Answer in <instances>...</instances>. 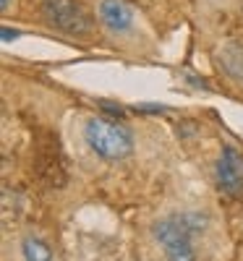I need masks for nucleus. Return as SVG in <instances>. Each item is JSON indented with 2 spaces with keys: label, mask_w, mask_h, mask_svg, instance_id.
<instances>
[{
  "label": "nucleus",
  "mask_w": 243,
  "mask_h": 261,
  "mask_svg": "<svg viewBox=\"0 0 243 261\" xmlns=\"http://www.w3.org/2000/svg\"><path fill=\"white\" fill-rule=\"evenodd\" d=\"M204 220L199 214H167L152 225V235L167 256V261H196L191 235L199 232Z\"/></svg>",
  "instance_id": "1"
},
{
  "label": "nucleus",
  "mask_w": 243,
  "mask_h": 261,
  "mask_svg": "<svg viewBox=\"0 0 243 261\" xmlns=\"http://www.w3.org/2000/svg\"><path fill=\"white\" fill-rule=\"evenodd\" d=\"M84 139L92 146L94 154H100L102 160H110V162L126 160L134 151L131 130L110 118H89L84 125Z\"/></svg>",
  "instance_id": "2"
},
{
  "label": "nucleus",
  "mask_w": 243,
  "mask_h": 261,
  "mask_svg": "<svg viewBox=\"0 0 243 261\" xmlns=\"http://www.w3.org/2000/svg\"><path fill=\"white\" fill-rule=\"evenodd\" d=\"M42 13L50 24L65 34H86L89 18L74 0H42Z\"/></svg>",
  "instance_id": "3"
},
{
  "label": "nucleus",
  "mask_w": 243,
  "mask_h": 261,
  "mask_svg": "<svg viewBox=\"0 0 243 261\" xmlns=\"http://www.w3.org/2000/svg\"><path fill=\"white\" fill-rule=\"evenodd\" d=\"M217 183L225 193H238L243 188V157L233 146H225L217 160Z\"/></svg>",
  "instance_id": "4"
},
{
  "label": "nucleus",
  "mask_w": 243,
  "mask_h": 261,
  "mask_svg": "<svg viewBox=\"0 0 243 261\" xmlns=\"http://www.w3.org/2000/svg\"><path fill=\"white\" fill-rule=\"evenodd\" d=\"M100 21L115 34H123L134 27V11L126 0H100Z\"/></svg>",
  "instance_id": "5"
},
{
  "label": "nucleus",
  "mask_w": 243,
  "mask_h": 261,
  "mask_svg": "<svg viewBox=\"0 0 243 261\" xmlns=\"http://www.w3.org/2000/svg\"><path fill=\"white\" fill-rule=\"evenodd\" d=\"M220 68H223L233 81L243 84V45L240 42H228L220 50Z\"/></svg>",
  "instance_id": "6"
},
{
  "label": "nucleus",
  "mask_w": 243,
  "mask_h": 261,
  "mask_svg": "<svg viewBox=\"0 0 243 261\" xmlns=\"http://www.w3.org/2000/svg\"><path fill=\"white\" fill-rule=\"evenodd\" d=\"M21 253H24V261H53V248L32 235L21 241Z\"/></svg>",
  "instance_id": "7"
},
{
  "label": "nucleus",
  "mask_w": 243,
  "mask_h": 261,
  "mask_svg": "<svg viewBox=\"0 0 243 261\" xmlns=\"http://www.w3.org/2000/svg\"><path fill=\"white\" fill-rule=\"evenodd\" d=\"M16 34H18V32H11L8 27H3V39H6V42H11V39H13Z\"/></svg>",
  "instance_id": "8"
},
{
  "label": "nucleus",
  "mask_w": 243,
  "mask_h": 261,
  "mask_svg": "<svg viewBox=\"0 0 243 261\" xmlns=\"http://www.w3.org/2000/svg\"><path fill=\"white\" fill-rule=\"evenodd\" d=\"M8 6H11V0H0V8L3 11H8Z\"/></svg>",
  "instance_id": "9"
}]
</instances>
